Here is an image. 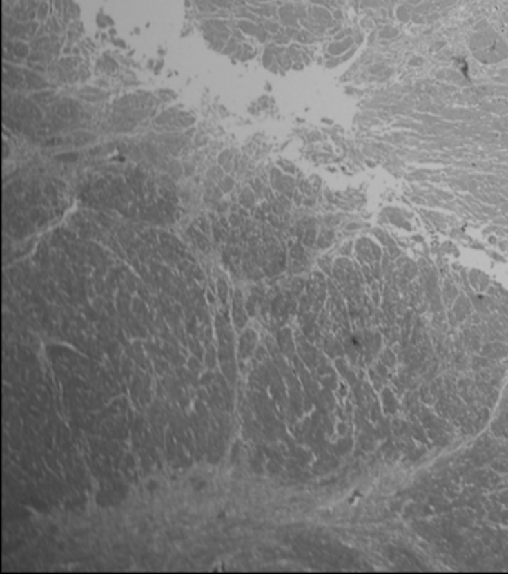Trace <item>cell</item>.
I'll use <instances>...</instances> for the list:
<instances>
[{"label":"cell","instance_id":"obj_1","mask_svg":"<svg viewBox=\"0 0 508 574\" xmlns=\"http://www.w3.org/2000/svg\"><path fill=\"white\" fill-rule=\"evenodd\" d=\"M392 509L436 566L508 571V379L483 428L418 473Z\"/></svg>","mask_w":508,"mask_h":574}]
</instances>
